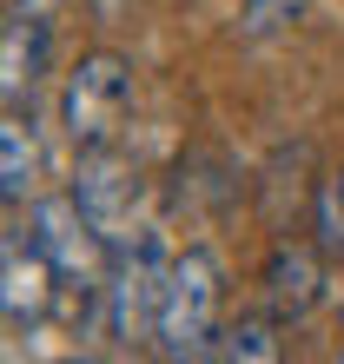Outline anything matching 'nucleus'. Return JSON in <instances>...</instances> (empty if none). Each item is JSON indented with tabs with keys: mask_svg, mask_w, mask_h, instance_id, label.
<instances>
[{
	"mask_svg": "<svg viewBox=\"0 0 344 364\" xmlns=\"http://www.w3.org/2000/svg\"><path fill=\"white\" fill-rule=\"evenodd\" d=\"M219 298H225V272L205 245H186L166 272V298H159V331L153 345L159 358H212L219 345Z\"/></svg>",
	"mask_w": 344,
	"mask_h": 364,
	"instance_id": "nucleus-1",
	"label": "nucleus"
},
{
	"mask_svg": "<svg viewBox=\"0 0 344 364\" xmlns=\"http://www.w3.org/2000/svg\"><path fill=\"white\" fill-rule=\"evenodd\" d=\"M133 100H139V80H133V60L113 53V47H93L73 60L67 87H60V119H67V139L80 146H113L133 119Z\"/></svg>",
	"mask_w": 344,
	"mask_h": 364,
	"instance_id": "nucleus-2",
	"label": "nucleus"
},
{
	"mask_svg": "<svg viewBox=\"0 0 344 364\" xmlns=\"http://www.w3.org/2000/svg\"><path fill=\"white\" fill-rule=\"evenodd\" d=\"M166 245L159 232H139L133 245L119 239L113 252V272H106V325H113L119 345H139V338L159 331V298H166Z\"/></svg>",
	"mask_w": 344,
	"mask_h": 364,
	"instance_id": "nucleus-3",
	"label": "nucleus"
},
{
	"mask_svg": "<svg viewBox=\"0 0 344 364\" xmlns=\"http://www.w3.org/2000/svg\"><path fill=\"white\" fill-rule=\"evenodd\" d=\"M27 239L53 259V272L67 278V285H93V278H100L106 239H100V225L80 212L73 192H47V199H33V212H27Z\"/></svg>",
	"mask_w": 344,
	"mask_h": 364,
	"instance_id": "nucleus-4",
	"label": "nucleus"
},
{
	"mask_svg": "<svg viewBox=\"0 0 344 364\" xmlns=\"http://www.w3.org/2000/svg\"><path fill=\"white\" fill-rule=\"evenodd\" d=\"M73 199H80L86 219L100 225V239L119 245L126 232H133V212H139V173H133V159L113 153V146H86L80 173H73Z\"/></svg>",
	"mask_w": 344,
	"mask_h": 364,
	"instance_id": "nucleus-5",
	"label": "nucleus"
},
{
	"mask_svg": "<svg viewBox=\"0 0 344 364\" xmlns=\"http://www.w3.org/2000/svg\"><path fill=\"white\" fill-rule=\"evenodd\" d=\"M67 285V278L53 272V259L40 252L33 239H14L0 245V311H7V325L20 331V325H40V318L53 311V291Z\"/></svg>",
	"mask_w": 344,
	"mask_h": 364,
	"instance_id": "nucleus-6",
	"label": "nucleus"
},
{
	"mask_svg": "<svg viewBox=\"0 0 344 364\" xmlns=\"http://www.w3.org/2000/svg\"><path fill=\"white\" fill-rule=\"evenodd\" d=\"M318 298H325V245H278L265 259V311L278 325H298L318 311Z\"/></svg>",
	"mask_w": 344,
	"mask_h": 364,
	"instance_id": "nucleus-7",
	"label": "nucleus"
},
{
	"mask_svg": "<svg viewBox=\"0 0 344 364\" xmlns=\"http://www.w3.org/2000/svg\"><path fill=\"white\" fill-rule=\"evenodd\" d=\"M40 73H47V20L7 7V27H0V93H7V106H20V93H33Z\"/></svg>",
	"mask_w": 344,
	"mask_h": 364,
	"instance_id": "nucleus-8",
	"label": "nucleus"
},
{
	"mask_svg": "<svg viewBox=\"0 0 344 364\" xmlns=\"http://www.w3.org/2000/svg\"><path fill=\"white\" fill-rule=\"evenodd\" d=\"M33 166H40V146H33V119L7 106V119H0V199L20 205L33 186Z\"/></svg>",
	"mask_w": 344,
	"mask_h": 364,
	"instance_id": "nucleus-9",
	"label": "nucleus"
},
{
	"mask_svg": "<svg viewBox=\"0 0 344 364\" xmlns=\"http://www.w3.org/2000/svg\"><path fill=\"white\" fill-rule=\"evenodd\" d=\"M278 318H232V325H219V345H212V358L225 364H278Z\"/></svg>",
	"mask_w": 344,
	"mask_h": 364,
	"instance_id": "nucleus-10",
	"label": "nucleus"
},
{
	"mask_svg": "<svg viewBox=\"0 0 344 364\" xmlns=\"http://www.w3.org/2000/svg\"><path fill=\"white\" fill-rule=\"evenodd\" d=\"M311 232H318V245H325V259H344V166L318 186V199H311Z\"/></svg>",
	"mask_w": 344,
	"mask_h": 364,
	"instance_id": "nucleus-11",
	"label": "nucleus"
},
{
	"mask_svg": "<svg viewBox=\"0 0 344 364\" xmlns=\"http://www.w3.org/2000/svg\"><path fill=\"white\" fill-rule=\"evenodd\" d=\"M305 14H311V0H245V7H239V33L245 40H278L285 27H298Z\"/></svg>",
	"mask_w": 344,
	"mask_h": 364,
	"instance_id": "nucleus-12",
	"label": "nucleus"
},
{
	"mask_svg": "<svg viewBox=\"0 0 344 364\" xmlns=\"http://www.w3.org/2000/svg\"><path fill=\"white\" fill-rule=\"evenodd\" d=\"M53 7H60V0H14V14H33V20H47Z\"/></svg>",
	"mask_w": 344,
	"mask_h": 364,
	"instance_id": "nucleus-13",
	"label": "nucleus"
}]
</instances>
